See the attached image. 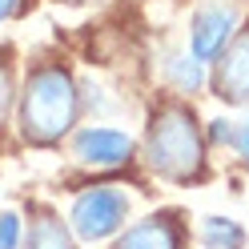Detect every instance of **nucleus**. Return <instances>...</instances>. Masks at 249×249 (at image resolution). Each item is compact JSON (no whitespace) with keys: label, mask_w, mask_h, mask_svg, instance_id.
<instances>
[{"label":"nucleus","mask_w":249,"mask_h":249,"mask_svg":"<svg viewBox=\"0 0 249 249\" xmlns=\"http://www.w3.org/2000/svg\"><path fill=\"white\" fill-rule=\"evenodd\" d=\"M133 137L124 129H108V124H85L72 133V161H81L89 169H117L133 161Z\"/></svg>","instance_id":"39448f33"},{"label":"nucleus","mask_w":249,"mask_h":249,"mask_svg":"<svg viewBox=\"0 0 249 249\" xmlns=\"http://www.w3.org/2000/svg\"><path fill=\"white\" fill-rule=\"evenodd\" d=\"M17 8H20V0H0V24L17 17Z\"/></svg>","instance_id":"2eb2a0df"},{"label":"nucleus","mask_w":249,"mask_h":249,"mask_svg":"<svg viewBox=\"0 0 249 249\" xmlns=\"http://www.w3.org/2000/svg\"><path fill=\"white\" fill-rule=\"evenodd\" d=\"M129 217V193L121 185H85L69 205V229L81 241H105L117 237Z\"/></svg>","instance_id":"7ed1b4c3"},{"label":"nucleus","mask_w":249,"mask_h":249,"mask_svg":"<svg viewBox=\"0 0 249 249\" xmlns=\"http://www.w3.org/2000/svg\"><path fill=\"white\" fill-rule=\"evenodd\" d=\"M233 124H237V121L213 117V121L205 124V145H229V141H233Z\"/></svg>","instance_id":"ddd939ff"},{"label":"nucleus","mask_w":249,"mask_h":249,"mask_svg":"<svg viewBox=\"0 0 249 249\" xmlns=\"http://www.w3.org/2000/svg\"><path fill=\"white\" fill-rule=\"evenodd\" d=\"M17 97H20V89H17V65H12V53L4 49V53H0V124L12 117Z\"/></svg>","instance_id":"9b49d317"},{"label":"nucleus","mask_w":249,"mask_h":249,"mask_svg":"<svg viewBox=\"0 0 249 249\" xmlns=\"http://www.w3.org/2000/svg\"><path fill=\"white\" fill-rule=\"evenodd\" d=\"M165 81L177 92H201L209 85V69L193 53H169L165 56Z\"/></svg>","instance_id":"1a4fd4ad"},{"label":"nucleus","mask_w":249,"mask_h":249,"mask_svg":"<svg viewBox=\"0 0 249 249\" xmlns=\"http://www.w3.org/2000/svg\"><path fill=\"white\" fill-rule=\"evenodd\" d=\"M141 157L153 177L189 185L205 177V129L197 124L193 108L181 101H165L149 113Z\"/></svg>","instance_id":"f03ea898"},{"label":"nucleus","mask_w":249,"mask_h":249,"mask_svg":"<svg viewBox=\"0 0 249 249\" xmlns=\"http://www.w3.org/2000/svg\"><path fill=\"white\" fill-rule=\"evenodd\" d=\"M81 85L60 65H36L28 69L20 97H17V124L20 137L36 149L60 145L69 133H76L81 121Z\"/></svg>","instance_id":"f257e3e1"},{"label":"nucleus","mask_w":249,"mask_h":249,"mask_svg":"<svg viewBox=\"0 0 249 249\" xmlns=\"http://www.w3.org/2000/svg\"><path fill=\"white\" fill-rule=\"evenodd\" d=\"M233 33H237V8H233V0H205L189 20V53L201 65H213L225 53V44L233 40Z\"/></svg>","instance_id":"20e7f679"},{"label":"nucleus","mask_w":249,"mask_h":249,"mask_svg":"<svg viewBox=\"0 0 249 249\" xmlns=\"http://www.w3.org/2000/svg\"><path fill=\"white\" fill-rule=\"evenodd\" d=\"M213 92L225 105H249V28H237L225 53L217 56V69L209 72Z\"/></svg>","instance_id":"423d86ee"},{"label":"nucleus","mask_w":249,"mask_h":249,"mask_svg":"<svg viewBox=\"0 0 249 249\" xmlns=\"http://www.w3.org/2000/svg\"><path fill=\"white\" fill-rule=\"evenodd\" d=\"M185 245V225L177 213H153L141 217L137 225L121 229L113 249H181Z\"/></svg>","instance_id":"0eeeda50"},{"label":"nucleus","mask_w":249,"mask_h":249,"mask_svg":"<svg viewBox=\"0 0 249 249\" xmlns=\"http://www.w3.org/2000/svg\"><path fill=\"white\" fill-rule=\"evenodd\" d=\"M20 249H76V237H72L69 221H60L56 213L40 209L33 221H28V229H24V245H20Z\"/></svg>","instance_id":"6e6552de"},{"label":"nucleus","mask_w":249,"mask_h":249,"mask_svg":"<svg viewBox=\"0 0 249 249\" xmlns=\"http://www.w3.org/2000/svg\"><path fill=\"white\" fill-rule=\"evenodd\" d=\"M245 229L233 217H205L201 221V245L205 249H245Z\"/></svg>","instance_id":"9d476101"},{"label":"nucleus","mask_w":249,"mask_h":249,"mask_svg":"<svg viewBox=\"0 0 249 249\" xmlns=\"http://www.w3.org/2000/svg\"><path fill=\"white\" fill-rule=\"evenodd\" d=\"M20 245H24V221L20 213L4 209L0 213V249H20Z\"/></svg>","instance_id":"f8f14e48"},{"label":"nucleus","mask_w":249,"mask_h":249,"mask_svg":"<svg viewBox=\"0 0 249 249\" xmlns=\"http://www.w3.org/2000/svg\"><path fill=\"white\" fill-rule=\"evenodd\" d=\"M65 4H101V0H65Z\"/></svg>","instance_id":"dca6fc26"},{"label":"nucleus","mask_w":249,"mask_h":249,"mask_svg":"<svg viewBox=\"0 0 249 249\" xmlns=\"http://www.w3.org/2000/svg\"><path fill=\"white\" fill-rule=\"evenodd\" d=\"M229 149L237 153V157L245 161V169H249V117L233 124V141H229Z\"/></svg>","instance_id":"4468645a"}]
</instances>
